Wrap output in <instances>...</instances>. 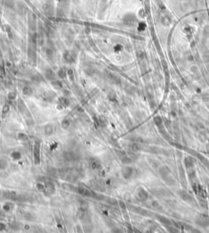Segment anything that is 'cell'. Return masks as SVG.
Segmentation results:
<instances>
[{
	"label": "cell",
	"instance_id": "4dcf8cb0",
	"mask_svg": "<svg viewBox=\"0 0 209 233\" xmlns=\"http://www.w3.org/2000/svg\"><path fill=\"white\" fill-rule=\"evenodd\" d=\"M29 229H30V226H29V224H25V225L24 226V230L29 231Z\"/></svg>",
	"mask_w": 209,
	"mask_h": 233
},
{
	"label": "cell",
	"instance_id": "2e32d148",
	"mask_svg": "<svg viewBox=\"0 0 209 233\" xmlns=\"http://www.w3.org/2000/svg\"><path fill=\"white\" fill-rule=\"evenodd\" d=\"M51 85L55 88H57V89H61V88H62V87H63V84H62L61 82L59 80L51 81Z\"/></svg>",
	"mask_w": 209,
	"mask_h": 233
},
{
	"label": "cell",
	"instance_id": "6da1fadb",
	"mask_svg": "<svg viewBox=\"0 0 209 233\" xmlns=\"http://www.w3.org/2000/svg\"><path fill=\"white\" fill-rule=\"evenodd\" d=\"M40 147L41 143L39 141H35L33 147V157H34V163L36 166H38L41 162V156H40Z\"/></svg>",
	"mask_w": 209,
	"mask_h": 233
},
{
	"label": "cell",
	"instance_id": "3957f363",
	"mask_svg": "<svg viewBox=\"0 0 209 233\" xmlns=\"http://www.w3.org/2000/svg\"><path fill=\"white\" fill-rule=\"evenodd\" d=\"M63 157L69 162H74L79 159V156L73 151H65L63 152Z\"/></svg>",
	"mask_w": 209,
	"mask_h": 233
},
{
	"label": "cell",
	"instance_id": "e0dca14e",
	"mask_svg": "<svg viewBox=\"0 0 209 233\" xmlns=\"http://www.w3.org/2000/svg\"><path fill=\"white\" fill-rule=\"evenodd\" d=\"M7 167H8V162L5 159L1 158L0 159V170H5Z\"/></svg>",
	"mask_w": 209,
	"mask_h": 233
},
{
	"label": "cell",
	"instance_id": "5b68a950",
	"mask_svg": "<svg viewBox=\"0 0 209 233\" xmlns=\"http://www.w3.org/2000/svg\"><path fill=\"white\" fill-rule=\"evenodd\" d=\"M3 196L6 199L12 200V201H16V200L20 199V197H18L17 193L13 191H5L3 193Z\"/></svg>",
	"mask_w": 209,
	"mask_h": 233
},
{
	"label": "cell",
	"instance_id": "5bb4252c",
	"mask_svg": "<svg viewBox=\"0 0 209 233\" xmlns=\"http://www.w3.org/2000/svg\"><path fill=\"white\" fill-rule=\"evenodd\" d=\"M79 208H80V210H81V211L86 212V211L87 210V209H88V208H89V205H88L86 201H80V203H79Z\"/></svg>",
	"mask_w": 209,
	"mask_h": 233
},
{
	"label": "cell",
	"instance_id": "603a6c76",
	"mask_svg": "<svg viewBox=\"0 0 209 233\" xmlns=\"http://www.w3.org/2000/svg\"><path fill=\"white\" fill-rule=\"evenodd\" d=\"M45 53H46V55H47V56L51 57L52 55H54V51L52 50L51 48H47V49H46V51H45Z\"/></svg>",
	"mask_w": 209,
	"mask_h": 233
},
{
	"label": "cell",
	"instance_id": "d4e9b609",
	"mask_svg": "<svg viewBox=\"0 0 209 233\" xmlns=\"http://www.w3.org/2000/svg\"><path fill=\"white\" fill-rule=\"evenodd\" d=\"M47 173L50 174L51 175H55L56 173H57V170L54 168H52V167H49V168H47Z\"/></svg>",
	"mask_w": 209,
	"mask_h": 233
},
{
	"label": "cell",
	"instance_id": "9c48e42d",
	"mask_svg": "<svg viewBox=\"0 0 209 233\" xmlns=\"http://www.w3.org/2000/svg\"><path fill=\"white\" fill-rule=\"evenodd\" d=\"M58 103L60 104L63 108H66L68 106H70V100H69L68 98L65 97V96L59 98V99H58Z\"/></svg>",
	"mask_w": 209,
	"mask_h": 233
},
{
	"label": "cell",
	"instance_id": "cb8c5ba5",
	"mask_svg": "<svg viewBox=\"0 0 209 233\" xmlns=\"http://www.w3.org/2000/svg\"><path fill=\"white\" fill-rule=\"evenodd\" d=\"M67 74L69 77H70V79L71 81H74V71L73 69H71V68H69L67 70Z\"/></svg>",
	"mask_w": 209,
	"mask_h": 233
},
{
	"label": "cell",
	"instance_id": "8fae6325",
	"mask_svg": "<svg viewBox=\"0 0 209 233\" xmlns=\"http://www.w3.org/2000/svg\"><path fill=\"white\" fill-rule=\"evenodd\" d=\"M21 157H22V154L21 152H19V151H13L11 153V157L12 158V160H14V161L21 160Z\"/></svg>",
	"mask_w": 209,
	"mask_h": 233
},
{
	"label": "cell",
	"instance_id": "52a82bcc",
	"mask_svg": "<svg viewBox=\"0 0 209 233\" xmlns=\"http://www.w3.org/2000/svg\"><path fill=\"white\" fill-rule=\"evenodd\" d=\"M45 77H47V79L50 81H54L56 80V73L51 70V68H47L45 71Z\"/></svg>",
	"mask_w": 209,
	"mask_h": 233
},
{
	"label": "cell",
	"instance_id": "ac0fdd59",
	"mask_svg": "<svg viewBox=\"0 0 209 233\" xmlns=\"http://www.w3.org/2000/svg\"><path fill=\"white\" fill-rule=\"evenodd\" d=\"M10 111V106L8 105V104H6L3 105V109H2V111H1V113L3 115H6V114H8Z\"/></svg>",
	"mask_w": 209,
	"mask_h": 233
},
{
	"label": "cell",
	"instance_id": "9a60e30c",
	"mask_svg": "<svg viewBox=\"0 0 209 233\" xmlns=\"http://www.w3.org/2000/svg\"><path fill=\"white\" fill-rule=\"evenodd\" d=\"M17 139H18L19 140L25 142V141H27V140L29 139V137H28V135H27L26 134L21 132V133H18V134H17Z\"/></svg>",
	"mask_w": 209,
	"mask_h": 233
},
{
	"label": "cell",
	"instance_id": "83f0119b",
	"mask_svg": "<svg viewBox=\"0 0 209 233\" xmlns=\"http://www.w3.org/2000/svg\"><path fill=\"white\" fill-rule=\"evenodd\" d=\"M6 229V224L3 222H0V231H3Z\"/></svg>",
	"mask_w": 209,
	"mask_h": 233
},
{
	"label": "cell",
	"instance_id": "1f68e13d",
	"mask_svg": "<svg viewBox=\"0 0 209 233\" xmlns=\"http://www.w3.org/2000/svg\"><path fill=\"white\" fill-rule=\"evenodd\" d=\"M1 126H2V122H1V120H0V127H1Z\"/></svg>",
	"mask_w": 209,
	"mask_h": 233
},
{
	"label": "cell",
	"instance_id": "8992f818",
	"mask_svg": "<svg viewBox=\"0 0 209 233\" xmlns=\"http://www.w3.org/2000/svg\"><path fill=\"white\" fill-rule=\"evenodd\" d=\"M132 174V169L129 166H126L122 170V175L124 179H129Z\"/></svg>",
	"mask_w": 209,
	"mask_h": 233
},
{
	"label": "cell",
	"instance_id": "f546056e",
	"mask_svg": "<svg viewBox=\"0 0 209 233\" xmlns=\"http://www.w3.org/2000/svg\"><path fill=\"white\" fill-rule=\"evenodd\" d=\"M0 73H1V76H4V75H5L4 67H3V64L0 65Z\"/></svg>",
	"mask_w": 209,
	"mask_h": 233
},
{
	"label": "cell",
	"instance_id": "d6986e66",
	"mask_svg": "<svg viewBox=\"0 0 209 233\" xmlns=\"http://www.w3.org/2000/svg\"><path fill=\"white\" fill-rule=\"evenodd\" d=\"M65 75H66V73H65L64 68H60V69L57 71V76L60 78H65Z\"/></svg>",
	"mask_w": 209,
	"mask_h": 233
},
{
	"label": "cell",
	"instance_id": "7c38bea8",
	"mask_svg": "<svg viewBox=\"0 0 209 233\" xmlns=\"http://www.w3.org/2000/svg\"><path fill=\"white\" fill-rule=\"evenodd\" d=\"M22 93H23V95H25V96H30V95H32L33 90H32V88H31L30 87L25 86V87H23V89H22Z\"/></svg>",
	"mask_w": 209,
	"mask_h": 233
},
{
	"label": "cell",
	"instance_id": "ba28073f",
	"mask_svg": "<svg viewBox=\"0 0 209 233\" xmlns=\"http://www.w3.org/2000/svg\"><path fill=\"white\" fill-rule=\"evenodd\" d=\"M43 131H44V134H45V135L49 136V135H51V134H53L54 127H53V126H52L51 124H47V125H46V126H44Z\"/></svg>",
	"mask_w": 209,
	"mask_h": 233
},
{
	"label": "cell",
	"instance_id": "4316f807",
	"mask_svg": "<svg viewBox=\"0 0 209 233\" xmlns=\"http://www.w3.org/2000/svg\"><path fill=\"white\" fill-rule=\"evenodd\" d=\"M31 79L34 82H36V83H39V82H41V78L38 75H34V76L31 77Z\"/></svg>",
	"mask_w": 209,
	"mask_h": 233
},
{
	"label": "cell",
	"instance_id": "ffe728a7",
	"mask_svg": "<svg viewBox=\"0 0 209 233\" xmlns=\"http://www.w3.org/2000/svg\"><path fill=\"white\" fill-rule=\"evenodd\" d=\"M12 209V205H10V203H5L3 205V210L5 212H9Z\"/></svg>",
	"mask_w": 209,
	"mask_h": 233
},
{
	"label": "cell",
	"instance_id": "d6a6232c",
	"mask_svg": "<svg viewBox=\"0 0 209 233\" xmlns=\"http://www.w3.org/2000/svg\"><path fill=\"white\" fill-rule=\"evenodd\" d=\"M0 114H1V110H0Z\"/></svg>",
	"mask_w": 209,
	"mask_h": 233
},
{
	"label": "cell",
	"instance_id": "4fadbf2b",
	"mask_svg": "<svg viewBox=\"0 0 209 233\" xmlns=\"http://www.w3.org/2000/svg\"><path fill=\"white\" fill-rule=\"evenodd\" d=\"M70 124H71V122H70V121L69 120V119H63L62 120V121L61 122V127L63 128L64 130H67V129H69L70 128Z\"/></svg>",
	"mask_w": 209,
	"mask_h": 233
},
{
	"label": "cell",
	"instance_id": "30bf717a",
	"mask_svg": "<svg viewBox=\"0 0 209 233\" xmlns=\"http://www.w3.org/2000/svg\"><path fill=\"white\" fill-rule=\"evenodd\" d=\"M36 188H37L38 191H39L40 192L46 193V192H47V188H46L45 183L42 182H38L36 183Z\"/></svg>",
	"mask_w": 209,
	"mask_h": 233
},
{
	"label": "cell",
	"instance_id": "7402d4cb",
	"mask_svg": "<svg viewBox=\"0 0 209 233\" xmlns=\"http://www.w3.org/2000/svg\"><path fill=\"white\" fill-rule=\"evenodd\" d=\"M8 99H9L10 100H16V93L14 92V91H11V92L8 93Z\"/></svg>",
	"mask_w": 209,
	"mask_h": 233
},
{
	"label": "cell",
	"instance_id": "484cf974",
	"mask_svg": "<svg viewBox=\"0 0 209 233\" xmlns=\"http://www.w3.org/2000/svg\"><path fill=\"white\" fill-rule=\"evenodd\" d=\"M91 167H92L93 170H96V169H98L100 167V164L97 163L96 162H95V161H94L93 162H91Z\"/></svg>",
	"mask_w": 209,
	"mask_h": 233
},
{
	"label": "cell",
	"instance_id": "f1b7e54d",
	"mask_svg": "<svg viewBox=\"0 0 209 233\" xmlns=\"http://www.w3.org/2000/svg\"><path fill=\"white\" fill-rule=\"evenodd\" d=\"M108 97H109V99L110 100H114V99H115V94H114V92H110L109 94V96H108Z\"/></svg>",
	"mask_w": 209,
	"mask_h": 233
},
{
	"label": "cell",
	"instance_id": "277c9868",
	"mask_svg": "<svg viewBox=\"0 0 209 233\" xmlns=\"http://www.w3.org/2000/svg\"><path fill=\"white\" fill-rule=\"evenodd\" d=\"M63 59L66 63L72 64V63H74L75 60H76V56H75L74 52L66 51H65L63 54Z\"/></svg>",
	"mask_w": 209,
	"mask_h": 233
},
{
	"label": "cell",
	"instance_id": "44dd1931",
	"mask_svg": "<svg viewBox=\"0 0 209 233\" xmlns=\"http://www.w3.org/2000/svg\"><path fill=\"white\" fill-rule=\"evenodd\" d=\"M42 10L44 12H49V10H50V4H48V3H43V4L42 5Z\"/></svg>",
	"mask_w": 209,
	"mask_h": 233
},
{
	"label": "cell",
	"instance_id": "7a4b0ae2",
	"mask_svg": "<svg viewBox=\"0 0 209 233\" xmlns=\"http://www.w3.org/2000/svg\"><path fill=\"white\" fill-rule=\"evenodd\" d=\"M76 192L78 194H80L81 196H88V197H91V198H95V196H96V193L85 186L78 187L76 188Z\"/></svg>",
	"mask_w": 209,
	"mask_h": 233
}]
</instances>
